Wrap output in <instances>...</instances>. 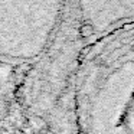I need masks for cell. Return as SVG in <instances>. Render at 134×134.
Segmentation results:
<instances>
[{
    "instance_id": "6da1fadb",
    "label": "cell",
    "mask_w": 134,
    "mask_h": 134,
    "mask_svg": "<svg viewBox=\"0 0 134 134\" xmlns=\"http://www.w3.org/2000/svg\"><path fill=\"white\" fill-rule=\"evenodd\" d=\"M134 25V0H64L48 52L55 62L95 38Z\"/></svg>"
},
{
    "instance_id": "7a4b0ae2",
    "label": "cell",
    "mask_w": 134,
    "mask_h": 134,
    "mask_svg": "<svg viewBox=\"0 0 134 134\" xmlns=\"http://www.w3.org/2000/svg\"><path fill=\"white\" fill-rule=\"evenodd\" d=\"M64 0H0V55L33 56L49 48Z\"/></svg>"
}]
</instances>
